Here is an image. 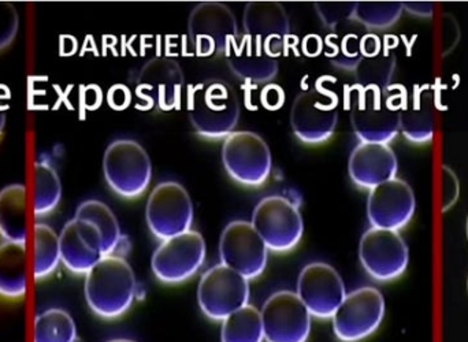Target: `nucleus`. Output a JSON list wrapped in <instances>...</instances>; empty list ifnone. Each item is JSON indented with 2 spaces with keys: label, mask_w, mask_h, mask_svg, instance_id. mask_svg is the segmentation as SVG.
<instances>
[{
  "label": "nucleus",
  "mask_w": 468,
  "mask_h": 342,
  "mask_svg": "<svg viewBox=\"0 0 468 342\" xmlns=\"http://www.w3.org/2000/svg\"><path fill=\"white\" fill-rule=\"evenodd\" d=\"M84 294L93 314L103 319L120 318L136 300V275L122 256H104L85 275Z\"/></svg>",
  "instance_id": "obj_1"
},
{
  "label": "nucleus",
  "mask_w": 468,
  "mask_h": 342,
  "mask_svg": "<svg viewBox=\"0 0 468 342\" xmlns=\"http://www.w3.org/2000/svg\"><path fill=\"white\" fill-rule=\"evenodd\" d=\"M188 115L200 136L227 139L239 123V98L228 82L206 80L189 91Z\"/></svg>",
  "instance_id": "obj_2"
},
{
  "label": "nucleus",
  "mask_w": 468,
  "mask_h": 342,
  "mask_svg": "<svg viewBox=\"0 0 468 342\" xmlns=\"http://www.w3.org/2000/svg\"><path fill=\"white\" fill-rule=\"evenodd\" d=\"M406 88L362 91L351 109L355 134L362 143L389 144L400 132V112Z\"/></svg>",
  "instance_id": "obj_3"
},
{
  "label": "nucleus",
  "mask_w": 468,
  "mask_h": 342,
  "mask_svg": "<svg viewBox=\"0 0 468 342\" xmlns=\"http://www.w3.org/2000/svg\"><path fill=\"white\" fill-rule=\"evenodd\" d=\"M103 173L107 184L118 196L136 198L150 187L153 165L139 143L115 140L104 153Z\"/></svg>",
  "instance_id": "obj_4"
},
{
  "label": "nucleus",
  "mask_w": 468,
  "mask_h": 342,
  "mask_svg": "<svg viewBox=\"0 0 468 342\" xmlns=\"http://www.w3.org/2000/svg\"><path fill=\"white\" fill-rule=\"evenodd\" d=\"M252 223L266 247L274 252H289L303 239L304 222L299 207L283 196H267L256 204Z\"/></svg>",
  "instance_id": "obj_5"
},
{
  "label": "nucleus",
  "mask_w": 468,
  "mask_h": 342,
  "mask_svg": "<svg viewBox=\"0 0 468 342\" xmlns=\"http://www.w3.org/2000/svg\"><path fill=\"white\" fill-rule=\"evenodd\" d=\"M188 36L197 57H221L239 36L236 16L224 3H199L189 16Z\"/></svg>",
  "instance_id": "obj_6"
},
{
  "label": "nucleus",
  "mask_w": 468,
  "mask_h": 342,
  "mask_svg": "<svg viewBox=\"0 0 468 342\" xmlns=\"http://www.w3.org/2000/svg\"><path fill=\"white\" fill-rule=\"evenodd\" d=\"M385 299L373 286L346 294L333 315V332L341 342H360L371 337L385 318Z\"/></svg>",
  "instance_id": "obj_7"
},
{
  "label": "nucleus",
  "mask_w": 468,
  "mask_h": 342,
  "mask_svg": "<svg viewBox=\"0 0 468 342\" xmlns=\"http://www.w3.org/2000/svg\"><path fill=\"white\" fill-rule=\"evenodd\" d=\"M145 218L151 233L162 241L186 233L194 223L191 196L178 182H162L148 198Z\"/></svg>",
  "instance_id": "obj_8"
},
{
  "label": "nucleus",
  "mask_w": 468,
  "mask_h": 342,
  "mask_svg": "<svg viewBox=\"0 0 468 342\" xmlns=\"http://www.w3.org/2000/svg\"><path fill=\"white\" fill-rule=\"evenodd\" d=\"M248 300L250 280L222 263L207 270L197 288L200 310L211 321H225L247 305Z\"/></svg>",
  "instance_id": "obj_9"
},
{
  "label": "nucleus",
  "mask_w": 468,
  "mask_h": 342,
  "mask_svg": "<svg viewBox=\"0 0 468 342\" xmlns=\"http://www.w3.org/2000/svg\"><path fill=\"white\" fill-rule=\"evenodd\" d=\"M206 241L197 230L164 240L154 252L151 267L156 280L169 285L194 277L206 261Z\"/></svg>",
  "instance_id": "obj_10"
},
{
  "label": "nucleus",
  "mask_w": 468,
  "mask_h": 342,
  "mask_svg": "<svg viewBox=\"0 0 468 342\" xmlns=\"http://www.w3.org/2000/svg\"><path fill=\"white\" fill-rule=\"evenodd\" d=\"M222 162L234 181L245 187L264 184L271 173V153L263 137L253 132L234 131L225 139Z\"/></svg>",
  "instance_id": "obj_11"
},
{
  "label": "nucleus",
  "mask_w": 468,
  "mask_h": 342,
  "mask_svg": "<svg viewBox=\"0 0 468 342\" xmlns=\"http://www.w3.org/2000/svg\"><path fill=\"white\" fill-rule=\"evenodd\" d=\"M359 259L373 280L390 283L407 272L410 251L399 231L371 228L360 239Z\"/></svg>",
  "instance_id": "obj_12"
},
{
  "label": "nucleus",
  "mask_w": 468,
  "mask_h": 342,
  "mask_svg": "<svg viewBox=\"0 0 468 342\" xmlns=\"http://www.w3.org/2000/svg\"><path fill=\"white\" fill-rule=\"evenodd\" d=\"M184 84L183 68L177 60L169 57H154L140 69L134 81V92L145 103L143 110L170 112L178 107Z\"/></svg>",
  "instance_id": "obj_13"
},
{
  "label": "nucleus",
  "mask_w": 468,
  "mask_h": 342,
  "mask_svg": "<svg viewBox=\"0 0 468 342\" xmlns=\"http://www.w3.org/2000/svg\"><path fill=\"white\" fill-rule=\"evenodd\" d=\"M261 315L266 342H307L310 338L313 315L294 292L271 294Z\"/></svg>",
  "instance_id": "obj_14"
},
{
  "label": "nucleus",
  "mask_w": 468,
  "mask_h": 342,
  "mask_svg": "<svg viewBox=\"0 0 468 342\" xmlns=\"http://www.w3.org/2000/svg\"><path fill=\"white\" fill-rule=\"evenodd\" d=\"M222 264L247 280L261 277L269 261V248L252 223L234 220L225 228L219 242Z\"/></svg>",
  "instance_id": "obj_15"
},
{
  "label": "nucleus",
  "mask_w": 468,
  "mask_h": 342,
  "mask_svg": "<svg viewBox=\"0 0 468 342\" xmlns=\"http://www.w3.org/2000/svg\"><path fill=\"white\" fill-rule=\"evenodd\" d=\"M338 123L335 98L319 90L299 93L291 110V126L294 136L307 144H321L335 134Z\"/></svg>",
  "instance_id": "obj_16"
},
{
  "label": "nucleus",
  "mask_w": 468,
  "mask_h": 342,
  "mask_svg": "<svg viewBox=\"0 0 468 342\" xmlns=\"http://www.w3.org/2000/svg\"><path fill=\"white\" fill-rule=\"evenodd\" d=\"M296 294L311 315L318 319H332L346 296V285L337 270L322 262L307 264L302 270Z\"/></svg>",
  "instance_id": "obj_17"
},
{
  "label": "nucleus",
  "mask_w": 468,
  "mask_h": 342,
  "mask_svg": "<svg viewBox=\"0 0 468 342\" xmlns=\"http://www.w3.org/2000/svg\"><path fill=\"white\" fill-rule=\"evenodd\" d=\"M415 211L414 190L404 179L393 178L370 190L367 217L373 228L401 230L411 222Z\"/></svg>",
  "instance_id": "obj_18"
},
{
  "label": "nucleus",
  "mask_w": 468,
  "mask_h": 342,
  "mask_svg": "<svg viewBox=\"0 0 468 342\" xmlns=\"http://www.w3.org/2000/svg\"><path fill=\"white\" fill-rule=\"evenodd\" d=\"M60 262L77 275H87L104 258L103 240L87 220H69L59 234Z\"/></svg>",
  "instance_id": "obj_19"
},
{
  "label": "nucleus",
  "mask_w": 468,
  "mask_h": 342,
  "mask_svg": "<svg viewBox=\"0 0 468 342\" xmlns=\"http://www.w3.org/2000/svg\"><path fill=\"white\" fill-rule=\"evenodd\" d=\"M245 36L267 54L278 57V49L291 33V19L278 2H250L244 8Z\"/></svg>",
  "instance_id": "obj_20"
},
{
  "label": "nucleus",
  "mask_w": 468,
  "mask_h": 342,
  "mask_svg": "<svg viewBox=\"0 0 468 342\" xmlns=\"http://www.w3.org/2000/svg\"><path fill=\"white\" fill-rule=\"evenodd\" d=\"M398 170V156L388 144L360 143L349 156V176L362 189L371 190L396 178Z\"/></svg>",
  "instance_id": "obj_21"
},
{
  "label": "nucleus",
  "mask_w": 468,
  "mask_h": 342,
  "mask_svg": "<svg viewBox=\"0 0 468 342\" xmlns=\"http://www.w3.org/2000/svg\"><path fill=\"white\" fill-rule=\"evenodd\" d=\"M362 59L355 68V80L362 91H387L396 69V54L389 47L382 48L376 35H366L360 43Z\"/></svg>",
  "instance_id": "obj_22"
},
{
  "label": "nucleus",
  "mask_w": 468,
  "mask_h": 342,
  "mask_svg": "<svg viewBox=\"0 0 468 342\" xmlns=\"http://www.w3.org/2000/svg\"><path fill=\"white\" fill-rule=\"evenodd\" d=\"M434 93L429 85H417L404 95L400 112V131L414 144L431 143L434 136Z\"/></svg>",
  "instance_id": "obj_23"
},
{
  "label": "nucleus",
  "mask_w": 468,
  "mask_h": 342,
  "mask_svg": "<svg viewBox=\"0 0 468 342\" xmlns=\"http://www.w3.org/2000/svg\"><path fill=\"white\" fill-rule=\"evenodd\" d=\"M225 58L233 74L242 81L252 84L269 82L280 70L278 57L267 54L245 35L241 40L236 38L233 41Z\"/></svg>",
  "instance_id": "obj_24"
},
{
  "label": "nucleus",
  "mask_w": 468,
  "mask_h": 342,
  "mask_svg": "<svg viewBox=\"0 0 468 342\" xmlns=\"http://www.w3.org/2000/svg\"><path fill=\"white\" fill-rule=\"evenodd\" d=\"M0 236L5 241L27 244V187L11 184L0 190Z\"/></svg>",
  "instance_id": "obj_25"
},
{
  "label": "nucleus",
  "mask_w": 468,
  "mask_h": 342,
  "mask_svg": "<svg viewBox=\"0 0 468 342\" xmlns=\"http://www.w3.org/2000/svg\"><path fill=\"white\" fill-rule=\"evenodd\" d=\"M74 218L92 223L103 240L104 256H121L126 242V237L121 231L120 222L112 209L99 200H87L80 204Z\"/></svg>",
  "instance_id": "obj_26"
},
{
  "label": "nucleus",
  "mask_w": 468,
  "mask_h": 342,
  "mask_svg": "<svg viewBox=\"0 0 468 342\" xmlns=\"http://www.w3.org/2000/svg\"><path fill=\"white\" fill-rule=\"evenodd\" d=\"M27 288V247L5 241L0 244V296L19 300Z\"/></svg>",
  "instance_id": "obj_27"
},
{
  "label": "nucleus",
  "mask_w": 468,
  "mask_h": 342,
  "mask_svg": "<svg viewBox=\"0 0 468 342\" xmlns=\"http://www.w3.org/2000/svg\"><path fill=\"white\" fill-rule=\"evenodd\" d=\"M35 258H33V273L35 280L41 281L54 274L60 263L59 234L46 223H36Z\"/></svg>",
  "instance_id": "obj_28"
},
{
  "label": "nucleus",
  "mask_w": 468,
  "mask_h": 342,
  "mask_svg": "<svg viewBox=\"0 0 468 342\" xmlns=\"http://www.w3.org/2000/svg\"><path fill=\"white\" fill-rule=\"evenodd\" d=\"M222 322V342L264 341L261 311L253 305H244Z\"/></svg>",
  "instance_id": "obj_29"
},
{
  "label": "nucleus",
  "mask_w": 468,
  "mask_h": 342,
  "mask_svg": "<svg viewBox=\"0 0 468 342\" xmlns=\"http://www.w3.org/2000/svg\"><path fill=\"white\" fill-rule=\"evenodd\" d=\"M77 326L68 311L49 308L36 316L33 342H76Z\"/></svg>",
  "instance_id": "obj_30"
},
{
  "label": "nucleus",
  "mask_w": 468,
  "mask_h": 342,
  "mask_svg": "<svg viewBox=\"0 0 468 342\" xmlns=\"http://www.w3.org/2000/svg\"><path fill=\"white\" fill-rule=\"evenodd\" d=\"M62 198V184L55 167L47 162H37L35 166L36 217H46L59 206Z\"/></svg>",
  "instance_id": "obj_31"
},
{
  "label": "nucleus",
  "mask_w": 468,
  "mask_h": 342,
  "mask_svg": "<svg viewBox=\"0 0 468 342\" xmlns=\"http://www.w3.org/2000/svg\"><path fill=\"white\" fill-rule=\"evenodd\" d=\"M404 7L399 2H357L354 21L366 29L384 30L392 27L401 18Z\"/></svg>",
  "instance_id": "obj_32"
},
{
  "label": "nucleus",
  "mask_w": 468,
  "mask_h": 342,
  "mask_svg": "<svg viewBox=\"0 0 468 342\" xmlns=\"http://www.w3.org/2000/svg\"><path fill=\"white\" fill-rule=\"evenodd\" d=\"M355 5L354 2H318L315 10L324 27L335 29L346 22L354 21Z\"/></svg>",
  "instance_id": "obj_33"
},
{
  "label": "nucleus",
  "mask_w": 468,
  "mask_h": 342,
  "mask_svg": "<svg viewBox=\"0 0 468 342\" xmlns=\"http://www.w3.org/2000/svg\"><path fill=\"white\" fill-rule=\"evenodd\" d=\"M19 29V16L13 3L0 2V51L11 46Z\"/></svg>",
  "instance_id": "obj_34"
},
{
  "label": "nucleus",
  "mask_w": 468,
  "mask_h": 342,
  "mask_svg": "<svg viewBox=\"0 0 468 342\" xmlns=\"http://www.w3.org/2000/svg\"><path fill=\"white\" fill-rule=\"evenodd\" d=\"M360 43H362V38L356 33H348L341 41L340 51L333 58V63L346 70H355L357 63L362 59Z\"/></svg>",
  "instance_id": "obj_35"
},
{
  "label": "nucleus",
  "mask_w": 468,
  "mask_h": 342,
  "mask_svg": "<svg viewBox=\"0 0 468 342\" xmlns=\"http://www.w3.org/2000/svg\"><path fill=\"white\" fill-rule=\"evenodd\" d=\"M441 178V209L448 212L461 198V181L450 166H442Z\"/></svg>",
  "instance_id": "obj_36"
},
{
  "label": "nucleus",
  "mask_w": 468,
  "mask_h": 342,
  "mask_svg": "<svg viewBox=\"0 0 468 342\" xmlns=\"http://www.w3.org/2000/svg\"><path fill=\"white\" fill-rule=\"evenodd\" d=\"M440 44H441V54L448 55L456 48L461 41V27L452 14H445L440 27Z\"/></svg>",
  "instance_id": "obj_37"
},
{
  "label": "nucleus",
  "mask_w": 468,
  "mask_h": 342,
  "mask_svg": "<svg viewBox=\"0 0 468 342\" xmlns=\"http://www.w3.org/2000/svg\"><path fill=\"white\" fill-rule=\"evenodd\" d=\"M404 11L418 16V18H431L434 14V5L431 2H407L403 3Z\"/></svg>",
  "instance_id": "obj_38"
},
{
  "label": "nucleus",
  "mask_w": 468,
  "mask_h": 342,
  "mask_svg": "<svg viewBox=\"0 0 468 342\" xmlns=\"http://www.w3.org/2000/svg\"><path fill=\"white\" fill-rule=\"evenodd\" d=\"M5 109L0 107V136H2L3 129H5Z\"/></svg>",
  "instance_id": "obj_39"
},
{
  "label": "nucleus",
  "mask_w": 468,
  "mask_h": 342,
  "mask_svg": "<svg viewBox=\"0 0 468 342\" xmlns=\"http://www.w3.org/2000/svg\"><path fill=\"white\" fill-rule=\"evenodd\" d=\"M107 342H136V341L128 340V338H114V340H110Z\"/></svg>",
  "instance_id": "obj_40"
},
{
  "label": "nucleus",
  "mask_w": 468,
  "mask_h": 342,
  "mask_svg": "<svg viewBox=\"0 0 468 342\" xmlns=\"http://www.w3.org/2000/svg\"><path fill=\"white\" fill-rule=\"evenodd\" d=\"M466 234H467V240H468V215H467V220H466Z\"/></svg>",
  "instance_id": "obj_41"
},
{
  "label": "nucleus",
  "mask_w": 468,
  "mask_h": 342,
  "mask_svg": "<svg viewBox=\"0 0 468 342\" xmlns=\"http://www.w3.org/2000/svg\"><path fill=\"white\" fill-rule=\"evenodd\" d=\"M467 294H468V277H467Z\"/></svg>",
  "instance_id": "obj_42"
}]
</instances>
